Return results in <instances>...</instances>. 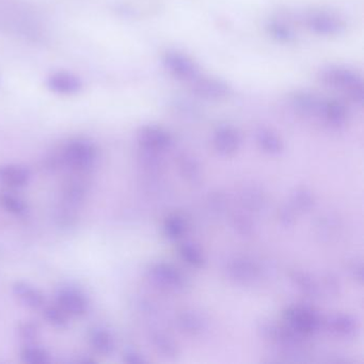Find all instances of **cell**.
Returning <instances> with one entry per match:
<instances>
[{
    "label": "cell",
    "mask_w": 364,
    "mask_h": 364,
    "mask_svg": "<svg viewBox=\"0 0 364 364\" xmlns=\"http://www.w3.org/2000/svg\"><path fill=\"white\" fill-rule=\"evenodd\" d=\"M318 80L325 86L342 91L358 104H363L364 84L362 76L347 66L329 65L320 70Z\"/></svg>",
    "instance_id": "obj_1"
},
{
    "label": "cell",
    "mask_w": 364,
    "mask_h": 364,
    "mask_svg": "<svg viewBox=\"0 0 364 364\" xmlns=\"http://www.w3.org/2000/svg\"><path fill=\"white\" fill-rule=\"evenodd\" d=\"M55 159L57 165H65L74 172L82 175L94 167L99 159V150L86 138H74L62 146Z\"/></svg>",
    "instance_id": "obj_2"
},
{
    "label": "cell",
    "mask_w": 364,
    "mask_h": 364,
    "mask_svg": "<svg viewBox=\"0 0 364 364\" xmlns=\"http://www.w3.org/2000/svg\"><path fill=\"white\" fill-rule=\"evenodd\" d=\"M55 303L70 318H82L90 309L88 295L80 287L63 284L56 289Z\"/></svg>",
    "instance_id": "obj_3"
},
{
    "label": "cell",
    "mask_w": 364,
    "mask_h": 364,
    "mask_svg": "<svg viewBox=\"0 0 364 364\" xmlns=\"http://www.w3.org/2000/svg\"><path fill=\"white\" fill-rule=\"evenodd\" d=\"M163 65L175 78L192 82L201 75L198 64L180 51H167L163 56Z\"/></svg>",
    "instance_id": "obj_4"
},
{
    "label": "cell",
    "mask_w": 364,
    "mask_h": 364,
    "mask_svg": "<svg viewBox=\"0 0 364 364\" xmlns=\"http://www.w3.org/2000/svg\"><path fill=\"white\" fill-rule=\"evenodd\" d=\"M306 23L310 30L320 36H340L345 30V23L342 18L331 12H312L306 18Z\"/></svg>",
    "instance_id": "obj_5"
},
{
    "label": "cell",
    "mask_w": 364,
    "mask_h": 364,
    "mask_svg": "<svg viewBox=\"0 0 364 364\" xmlns=\"http://www.w3.org/2000/svg\"><path fill=\"white\" fill-rule=\"evenodd\" d=\"M285 320L291 325V330L298 334H313L320 326V316L307 307L289 308L285 313Z\"/></svg>",
    "instance_id": "obj_6"
},
{
    "label": "cell",
    "mask_w": 364,
    "mask_h": 364,
    "mask_svg": "<svg viewBox=\"0 0 364 364\" xmlns=\"http://www.w3.org/2000/svg\"><path fill=\"white\" fill-rule=\"evenodd\" d=\"M138 144L142 150L161 152L171 144V137L163 128L156 125L142 126L137 134Z\"/></svg>",
    "instance_id": "obj_7"
},
{
    "label": "cell",
    "mask_w": 364,
    "mask_h": 364,
    "mask_svg": "<svg viewBox=\"0 0 364 364\" xmlns=\"http://www.w3.org/2000/svg\"><path fill=\"white\" fill-rule=\"evenodd\" d=\"M190 84L194 94L208 101H219L227 97L231 92L229 84L217 78L200 75Z\"/></svg>",
    "instance_id": "obj_8"
},
{
    "label": "cell",
    "mask_w": 364,
    "mask_h": 364,
    "mask_svg": "<svg viewBox=\"0 0 364 364\" xmlns=\"http://www.w3.org/2000/svg\"><path fill=\"white\" fill-rule=\"evenodd\" d=\"M291 103L297 113L306 117L320 118L325 99L308 91H296L291 95Z\"/></svg>",
    "instance_id": "obj_9"
},
{
    "label": "cell",
    "mask_w": 364,
    "mask_h": 364,
    "mask_svg": "<svg viewBox=\"0 0 364 364\" xmlns=\"http://www.w3.org/2000/svg\"><path fill=\"white\" fill-rule=\"evenodd\" d=\"M12 294L18 303L28 309L41 310L46 303L42 291L26 281H16L12 285Z\"/></svg>",
    "instance_id": "obj_10"
},
{
    "label": "cell",
    "mask_w": 364,
    "mask_h": 364,
    "mask_svg": "<svg viewBox=\"0 0 364 364\" xmlns=\"http://www.w3.org/2000/svg\"><path fill=\"white\" fill-rule=\"evenodd\" d=\"M49 90L59 95H75L82 89V82L78 76L69 72H56L47 78Z\"/></svg>",
    "instance_id": "obj_11"
},
{
    "label": "cell",
    "mask_w": 364,
    "mask_h": 364,
    "mask_svg": "<svg viewBox=\"0 0 364 364\" xmlns=\"http://www.w3.org/2000/svg\"><path fill=\"white\" fill-rule=\"evenodd\" d=\"M150 277L155 283L168 289H182L186 285L183 275L170 265H154L150 270Z\"/></svg>",
    "instance_id": "obj_12"
},
{
    "label": "cell",
    "mask_w": 364,
    "mask_h": 364,
    "mask_svg": "<svg viewBox=\"0 0 364 364\" xmlns=\"http://www.w3.org/2000/svg\"><path fill=\"white\" fill-rule=\"evenodd\" d=\"M31 172L26 165L18 163L0 165V184L9 188H22L28 185Z\"/></svg>",
    "instance_id": "obj_13"
},
{
    "label": "cell",
    "mask_w": 364,
    "mask_h": 364,
    "mask_svg": "<svg viewBox=\"0 0 364 364\" xmlns=\"http://www.w3.org/2000/svg\"><path fill=\"white\" fill-rule=\"evenodd\" d=\"M88 342L95 353L101 356H109L115 353L117 342L111 331L102 326H95L90 329Z\"/></svg>",
    "instance_id": "obj_14"
},
{
    "label": "cell",
    "mask_w": 364,
    "mask_h": 364,
    "mask_svg": "<svg viewBox=\"0 0 364 364\" xmlns=\"http://www.w3.org/2000/svg\"><path fill=\"white\" fill-rule=\"evenodd\" d=\"M214 144L220 154H233L241 146V135L237 128L230 125L220 126L215 132Z\"/></svg>",
    "instance_id": "obj_15"
},
{
    "label": "cell",
    "mask_w": 364,
    "mask_h": 364,
    "mask_svg": "<svg viewBox=\"0 0 364 364\" xmlns=\"http://www.w3.org/2000/svg\"><path fill=\"white\" fill-rule=\"evenodd\" d=\"M88 192V184L82 177L69 180L64 184L62 189V198L66 208L80 206L86 199Z\"/></svg>",
    "instance_id": "obj_16"
},
{
    "label": "cell",
    "mask_w": 364,
    "mask_h": 364,
    "mask_svg": "<svg viewBox=\"0 0 364 364\" xmlns=\"http://www.w3.org/2000/svg\"><path fill=\"white\" fill-rule=\"evenodd\" d=\"M320 119L324 120L328 125L332 127H342L347 120V111L342 103L334 99H325Z\"/></svg>",
    "instance_id": "obj_17"
},
{
    "label": "cell",
    "mask_w": 364,
    "mask_h": 364,
    "mask_svg": "<svg viewBox=\"0 0 364 364\" xmlns=\"http://www.w3.org/2000/svg\"><path fill=\"white\" fill-rule=\"evenodd\" d=\"M256 142L262 150L270 154H279L282 152L283 142L274 130L261 127L256 130Z\"/></svg>",
    "instance_id": "obj_18"
},
{
    "label": "cell",
    "mask_w": 364,
    "mask_h": 364,
    "mask_svg": "<svg viewBox=\"0 0 364 364\" xmlns=\"http://www.w3.org/2000/svg\"><path fill=\"white\" fill-rule=\"evenodd\" d=\"M20 359L28 364H49L51 362L49 351L34 342L24 345L20 351Z\"/></svg>",
    "instance_id": "obj_19"
},
{
    "label": "cell",
    "mask_w": 364,
    "mask_h": 364,
    "mask_svg": "<svg viewBox=\"0 0 364 364\" xmlns=\"http://www.w3.org/2000/svg\"><path fill=\"white\" fill-rule=\"evenodd\" d=\"M0 204L4 210L16 217H23L28 213L26 200L13 192H5L0 194Z\"/></svg>",
    "instance_id": "obj_20"
},
{
    "label": "cell",
    "mask_w": 364,
    "mask_h": 364,
    "mask_svg": "<svg viewBox=\"0 0 364 364\" xmlns=\"http://www.w3.org/2000/svg\"><path fill=\"white\" fill-rule=\"evenodd\" d=\"M43 318L46 320L47 324L56 329H66L70 325V316L56 305H46L42 308Z\"/></svg>",
    "instance_id": "obj_21"
},
{
    "label": "cell",
    "mask_w": 364,
    "mask_h": 364,
    "mask_svg": "<svg viewBox=\"0 0 364 364\" xmlns=\"http://www.w3.org/2000/svg\"><path fill=\"white\" fill-rule=\"evenodd\" d=\"M329 326L338 336L351 337L357 330V324L351 316L337 315L329 320Z\"/></svg>",
    "instance_id": "obj_22"
},
{
    "label": "cell",
    "mask_w": 364,
    "mask_h": 364,
    "mask_svg": "<svg viewBox=\"0 0 364 364\" xmlns=\"http://www.w3.org/2000/svg\"><path fill=\"white\" fill-rule=\"evenodd\" d=\"M230 272L237 280L248 281L256 277V270L251 263L245 260H237L231 265Z\"/></svg>",
    "instance_id": "obj_23"
},
{
    "label": "cell",
    "mask_w": 364,
    "mask_h": 364,
    "mask_svg": "<svg viewBox=\"0 0 364 364\" xmlns=\"http://www.w3.org/2000/svg\"><path fill=\"white\" fill-rule=\"evenodd\" d=\"M40 325L33 320H25L18 327V338L25 343H33L40 337Z\"/></svg>",
    "instance_id": "obj_24"
},
{
    "label": "cell",
    "mask_w": 364,
    "mask_h": 364,
    "mask_svg": "<svg viewBox=\"0 0 364 364\" xmlns=\"http://www.w3.org/2000/svg\"><path fill=\"white\" fill-rule=\"evenodd\" d=\"M181 254L186 263L194 268H200L204 263L203 254L194 244H185L181 248Z\"/></svg>",
    "instance_id": "obj_25"
},
{
    "label": "cell",
    "mask_w": 364,
    "mask_h": 364,
    "mask_svg": "<svg viewBox=\"0 0 364 364\" xmlns=\"http://www.w3.org/2000/svg\"><path fill=\"white\" fill-rule=\"evenodd\" d=\"M268 29L272 38L276 39L277 41H280V42H291L295 38L291 28L287 25L282 24V23H270Z\"/></svg>",
    "instance_id": "obj_26"
},
{
    "label": "cell",
    "mask_w": 364,
    "mask_h": 364,
    "mask_svg": "<svg viewBox=\"0 0 364 364\" xmlns=\"http://www.w3.org/2000/svg\"><path fill=\"white\" fill-rule=\"evenodd\" d=\"M153 343H154L156 349L161 351L163 355L167 357H173L177 355V345L172 340L165 334H156L153 336Z\"/></svg>",
    "instance_id": "obj_27"
},
{
    "label": "cell",
    "mask_w": 364,
    "mask_h": 364,
    "mask_svg": "<svg viewBox=\"0 0 364 364\" xmlns=\"http://www.w3.org/2000/svg\"><path fill=\"white\" fill-rule=\"evenodd\" d=\"M185 222L183 219L179 216L169 217L165 223V231L167 237L170 239H175L181 237L185 232Z\"/></svg>",
    "instance_id": "obj_28"
},
{
    "label": "cell",
    "mask_w": 364,
    "mask_h": 364,
    "mask_svg": "<svg viewBox=\"0 0 364 364\" xmlns=\"http://www.w3.org/2000/svg\"><path fill=\"white\" fill-rule=\"evenodd\" d=\"M181 170L188 181L196 183L200 180V169L198 163L192 157L184 156L181 159Z\"/></svg>",
    "instance_id": "obj_29"
},
{
    "label": "cell",
    "mask_w": 364,
    "mask_h": 364,
    "mask_svg": "<svg viewBox=\"0 0 364 364\" xmlns=\"http://www.w3.org/2000/svg\"><path fill=\"white\" fill-rule=\"evenodd\" d=\"M180 324L182 328L185 329L189 334L200 332L202 328L201 320L194 314L186 313L180 318Z\"/></svg>",
    "instance_id": "obj_30"
},
{
    "label": "cell",
    "mask_w": 364,
    "mask_h": 364,
    "mask_svg": "<svg viewBox=\"0 0 364 364\" xmlns=\"http://www.w3.org/2000/svg\"><path fill=\"white\" fill-rule=\"evenodd\" d=\"M293 202L296 208L301 211H307L312 208L314 200L310 192H306V190H299V192L294 194Z\"/></svg>",
    "instance_id": "obj_31"
},
{
    "label": "cell",
    "mask_w": 364,
    "mask_h": 364,
    "mask_svg": "<svg viewBox=\"0 0 364 364\" xmlns=\"http://www.w3.org/2000/svg\"><path fill=\"white\" fill-rule=\"evenodd\" d=\"M294 280L296 281L299 289H303L305 293L314 294V291H315V285H314L312 279L307 275L303 274V272H296L294 275Z\"/></svg>",
    "instance_id": "obj_32"
},
{
    "label": "cell",
    "mask_w": 364,
    "mask_h": 364,
    "mask_svg": "<svg viewBox=\"0 0 364 364\" xmlns=\"http://www.w3.org/2000/svg\"><path fill=\"white\" fill-rule=\"evenodd\" d=\"M234 220L235 227H237V230L241 232V234L248 235L251 233L252 225L251 222L249 221V219L246 218V217L239 216L237 217Z\"/></svg>",
    "instance_id": "obj_33"
},
{
    "label": "cell",
    "mask_w": 364,
    "mask_h": 364,
    "mask_svg": "<svg viewBox=\"0 0 364 364\" xmlns=\"http://www.w3.org/2000/svg\"><path fill=\"white\" fill-rule=\"evenodd\" d=\"M124 361L127 363H144V359L139 353L130 351L124 353Z\"/></svg>",
    "instance_id": "obj_34"
}]
</instances>
